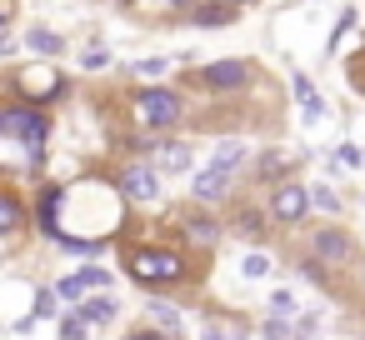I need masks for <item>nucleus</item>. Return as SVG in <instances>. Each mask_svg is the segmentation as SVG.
<instances>
[{"label":"nucleus","instance_id":"nucleus-1","mask_svg":"<svg viewBox=\"0 0 365 340\" xmlns=\"http://www.w3.org/2000/svg\"><path fill=\"white\" fill-rule=\"evenodd\" d=\"M0 135H11L36 165H41V155H46V140H51V115L41 110V105H11V110H0Z\"/></svg>","mask_w":365,"mask_h":340},{"label":"nucleus","instance_id":"nucleus-2","mask_svg":"<svg viewBox=\"0 0 365 340\" xmlns=\"http://www.w3.org/2000/svg\"><path fill=\"white\" fill-rule=\"evenodd\" d=\"M125 270H130L140 285H175V280L190 275L185 255H180V250H160V245H135V250H125Z\"/></svg>","mask_w":365,"mask_h":340},{"label":"nucleus","instance_id":"nucleus-3","mask_svg":"<svg viewBox=\"0 0 365 340\" xmlns=\"http://www.w3.org/2000/svg\"><path fill=\"white\" fill-rule=\"evenodd\" d=\"M130 110H135V120L145 125V130H170V125H180V115H185V105H180V96L175 91H165V86H145V91H135L130 96Z\"/></svg>","mask_w":365,"mask_h":340},{"label":"nucleus","instance_id":"nucleus-4","mask_svg":"<svg viewBox=\"0 0 365 340\" xmlns=\"http://www.w3.org/2000/svg\"><path fill=\"white\" fill-rule=\"evenodd\" d=\"M115 190H120L125 200H155V195H160V170L145 165V160H130V165L115 175Z\"/></svg>","mask_w":365,"mask_h":340},{"label":"nucleus","instance_id":"nucleus-5","mask_svg":"<svg viewBox=\"0 0 365 340\" xmlns=\"http://www.w3.org/2000/svg\"><path fill=\"white\" fill-rule=\"evenodd\" d=\"M230 190H235V170H220V165H205V170L190 180L195 205H220V200H230Z\"/></svg>","mask_w":365,"mask_h":340},{"label":"nucleus","instance_id":"nucleus-6","mask_svg":"<svg viewBox=\"0 0 365 340\" xmlns=\"http://www.w3.org/2000/svg\"><path fill=\"white\" fill-rule=\"evenodd\" d=\"M305 210H310V190H305V185H290V180H285V185L270 190V215H275L280 225H300Z\"/></svg>","mask_w":365,"mask_h":340},{"label":"nucleus","instance_id":"nucleus-7","mask_svg":"<svg viewBox=\"0 0 365 340\" xmlns=\"http://www.w3.org/2000/svg\"><path fill=\"white\" fill-rule=\"evenodd\" d=\"M315 255H320V265H330V270H340V265H350L355 255H360V245L345 235V230H335V225H325V230H315Z\"/></svg>","mask_w":365,"mask_h":340},{"label":"nucleus","instance_id":"nucleus-8","mask_svg":"<svg viewBox=\"0 0 365 340\" xmlns=\"http://www.w3.org/2000/svg\"><path fill=\"white\" fill-rule=\"evenodd\" d=\"M250 81V66L245 61H215V66H200L195 71V86L205 91H240Z\"/></svg>","mask_w":365,"mask_h":340},{"label":"nucleus","instance_id":"nucleus-9","mask_svg":"<svg viewBox=\"0 0 365 340\" xmlns=\"http://www.w3.org/2000/svg\"><path fill=\"white\" fill-rule=\"evenodd\" d=\"M16 86L26 91V101H31V105H41V101H56V96L66 91V81H61L51 66H46V71H26V76H16Z\"/></svg>","mask_w":365,"mask_h":340},{"label":"nucleus","instance_id":"nucleus-10","mask_svg":"<svg viewBox=\"0 0 365 340\" xmlns=\"http://www.w3.org/2000/svg\"><path fill=\"white\" fill-rule=\"evenodd\" d=\"M155 170L160 175H180V170H190V145L185 140H155Z\"/></svg>","mask_w":365,"mask_h":340},{"label":"nucleus","instance_id":"nucleus-11","mask_svg":"<svg viewBox=\"0 0 365 340\" xmlns=\"http://www.w3.org/2000/svg\"><path fill=\"white\" fill-rule=\"evenodd\" d=\"M190 21L205 26V31H225L235 21V6L230 0H200V6H190Z\"/></svg>","mask_w":365,"mask_h":340},{"label":"nucleus","instance_id":"nucleus-12","mask_svg":"<svg viewBox=\"0 0 365 340\" xmlns=\"http://www.w3.org/2000/svg\"><path fill=\"white\" fill-rule=\"evenodd\" d=\"M180 225H185V240H190V245H200V250H210V245L220 240V220H215V215H205V210H200V215H185Z\"/></svg>","mask_w":365,"mask_h":340},{"label":"nucleus","instance_id":"nucleus-13","mask_svg":"<svg viewBox=\"0 0 365 340\" xmlns=\"http://www.w3.org/2000/svg\"><path fill=\"white\" fill-rule=\"evenodd\" d=\"M91 285H110V275H106V270H101V265H86V270H81V275H66V280H61V285H56V290H61V295H66V300H81V295H86V290H91Z\"/></svg>","mask_w":365,"mask_h":340},{"label":"nucleus","instance_id":"nucleus-14","mask_svg":"<svg viewBox=\"0 0 365 340\" xmlns=\"http://www.w3.org/2000/svg\"><path fill=\"white\" fill-rule=\"evenodd\" d=\"M190 0H120V11H130V16H175V11H185Z\"/></svg>","mask_w":365,"mask_h":340},{"label":"nucleus","instance_id":"nucleus-15","mask_svg":"<svg viewBox=\"0 0 365 340\" xmlns=\"http://www.w3.org/2000/svg\"><path fill=\"white\" fill-rule=\"evenodd\" d=\"M230 230H235V235H245V240H265V215H260V210H250V205H240V210H235V220H230Z\"/></svg>","mask_w":365,"mask_h":340},{"label":"nucleus","instance_id":"nucleus-16","mask_svg":"<svg viewBox=\"0 0 365 340\" xmlns=\"http://www.w3.org/2000/svg\"><path fill=\"white\" fill-rule=\"evenodd\" d=\"M26 225V210H21V200L11 195V190H0V235H16Z\"/></svg>","mask_w":365,"mask_h":340},{"label":"nucleus","instance_id":"nucleus-17","mask_svg":"<svg viewBox=\"0 0 365 340\" xmlns=\"http://www.w3.org/2000/svg\"><path fill=\"white\" fill-rule=\"evenodd\" d=\"M295 101H300V110H305V120H320V110H325V101L315 96V86H310L305 76H295Z\"/></svg>","mask_w":365,"mask_h":340},{"label":"nucleus","instance_id":"nucleus-18","mask_svg":"<svg viewBox=\"0 0 365 340\" xmlns=\"http://www.w3.org/2000/svg\"><path fill=\"white\" fill-rule=\"evenodd\" d=\"M26 46H31L36 56H61V51H66V41H61L56 31H41V26H36V31L26 36Z\"/></svg>","mask_w":365,"mask_h":340},{"label":"nucleus","instance_id":"nucleus-19","mask_svg":"<svg viewBox=\"0 0 365 340\" xmlns=\"http://www.w3.org/2000/svg\"><path fill=\"white\" fill-rule=\"evenodd\" d=\"M210 165H220V170H240V165H245V145H240V140H220Z\"/></svg>","mask_w":365,"mask_h":340},{"label":"nucleus","instance_id":"nucleus-20","mask_svg":"<svg viewBox=\"0 0 365 340\" xmlns=\"http://www.w3.org/2000/svg\"><path fill=\"white\" fill-rule=\"evenodd\" d=\"M81 315H86L91 325H110V320H115V300H110V295H96V300L81 305Z\"/></svg>","mask_w":365,"mask_h":340},{"label":"nucleus","instance_id":"nucleus-21","mask_svg":"<svg viewBox=\"0 0 365 340\" xmlns=\"http://www.w3.org/2000/svg\"><path fill=\"white\" fill-rule=\"evenodd\" d=\"M91 335V320L81 315V310H71L66 320H61V340H86Z\"/></svg>","mask_w":365,"mask_h":340},{"label":"nucleus","instance_id":"nucleus-22","mask_svg":"<svg viewBox=\"0 0 365 340\" xmlns=\"http://www.w3.org/2000/svg\"><path fill=\"white\" fill-rule=\"evenodd\" d=\"M270 315H275V320H290V315H295V295H290V290H275V295H270Z\"/></svg>","mask_w":365,"mask_h":340},{"label":"nucleus","instance_id":"nucleus-23","mask_svg":"<svg viewBox=\"0 0 365 340\" xmlns=\"http://www.w3.org/2000/svg\"><path fill=\"white\" fill-rule=\"evenodd\" d=\"M310 205H320V210H330V215H335V210H340V195H335L330 185H315V190H310Z\"/></svg>","mask_w":365,"mask_h":340},{"label":"nucleus","instance_id":"nucleus-24","mask_svg":"<svg viewBox=\"0 0 365 340\" xmlns=\"http://www.w3.org/2000/svg\"><path fill=\"white\" fill-rule=\"evenodd\" d=\"M150 320H155V325H165V330H180V315H175L170 305H160V300L150 305Z\"/></svg>","mask_w":365,"mask_h":340},{"label":"nucleus","instance_id":"nucleus-25","mask_svg":"<svg viewBox=\"0 0 365 340\" xmlns=\"http://www.w3.org/2000/svg\"><path fill=\"white\" fill-rule=\"evenodd\" d=\"M260 175H265V180H270V175H285V155H280V150L260 155Z\"/></svg>","mask_w":365,"mask_h":340},{"label":"nucleus","instance_id":"nucleus-26","mask_svg":"<svg viewBox=\"0 0 365 340\" xmlns=\"http://www.w3.org/2000/svg\"><path fill=\"white\" fill-rule=\"evenodd\" d=\"M240 265H245V275H250V280H260V275H265V270H270V260H265V255H260V250H255V255H245V260H240Z\"/></svg>","mask_w":365,"mask_h":340},{"label":"nucleus","instance_id":"nucleus-27","mask_svg":"<svg viewBox=\"0 0 365 340\" xmlns=\"http://www.w3.org/2000/svg\"><path fill=\"white\" fill-rule=\"evenodd\" d=\"M165 71H170V61H155V56H150V61H140V76H150V81H160Z\"/></svg>","mask_w":365,"mask_h":340},{"label":"nucleus","instance_id":"nucleus-28","mask_svg":"<svg viewBox=\"0 0 365 340\" xmlns=\"http://www.w3.org/2000/svg\"><path fill=\"white\" fill-rule=\"evenodd\" d=\"M81 66H86V71H106V66H110V56H106V51H86V61H81Z\"/></svg>","mask_w":365,"mask_h":340},{"label":"nucleus","instance_id":"nucleus-29","mask_svg":"<svg viewBox=\"0 0 365 340\" xmlns=\"http://www.w3.org/2000/svg\"><path fill=\"white\" fill-rule=\"evenodd\" d=\"M340 165H365V150H355V145H340Z\"/></svg>","mask_w":365,"mask_h":340},{"label":"nucleus","instance_id":"nucleus-30","mask_svg":"<svg viewBox=\"0 0 365 340\" xmlns=\"http://www.w3.org/2000/svg\"><path fill=\"white\" fill-rule=\"evenodd\" d=\"M36 315H56V295H51V290L36 295Z\"/></svg>","mask_w":365,"mask_h":340},{"label":"nucleus","instance_id":"nucleus-31","mask_svg":"<svg viewBox=\"0 0 365 340\" xmlns=\"http://www.w3.org/2000/svg\"><path fill=\"white\" fill-rule=\"evenodd\" d=\"M350 86L365 96V61H355V66H350Z\"/></svg>","mask_w":365,"mask_h":340},{"label":"nucleus","instance_id":"nucleus-32","mask_svg":"<svg viewBox=\"0 0 365 340\" xmlns=\"http://www.w3.org/2000/svg\"><path fill=\"white\" fill-rule=\"evenodd\" d=\"M200 340H230V335H220L215 325H205V335H200Z\"/></svg>","mask_w":365,"mask_h":340},{"label":"nucleus","instance_id":"nucleus-33","mask_svg":"<svg viewBox=\"0 0 365 340\" xmlns=\"http://www.w3.org/2000/svg\"><path fill=\"white\" fill-rule=\"evenodd\" d=\"M130 340H165V335H155V330H140V335H130Z\"/></svg>","mask_w":365,"mask_h":340},{"label":"nucleus","instance_id":"nucleus-34","mask_svg":"<svg viewBox=\"0 0 365 340\" xmlns=\"http://www.w3.org/2000/svg\"><path fill=\"white\" fill-rule=\"evenodd\" d=\"M6 16H11V0H0V26H6Z\"/></svg>","mask_w":365,"mask_h":340},{"label":"nucleus","instance_id":"nucleus-35","mask_svg":"<svg viewBox=\"0 0 365 340\" xmlns=\"http://www.w3.org/2000/svg\"><path fill=\"white\" fill-rule=\"evenodd\" d=\"M230 6H250V0H230Z\"/></svg>","mask_w":365,"mask_h":340}]
</instances>
